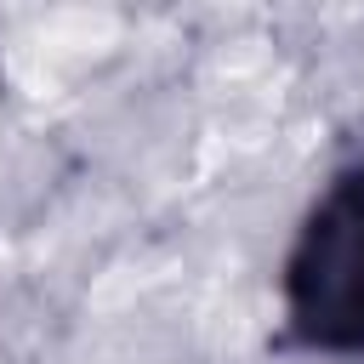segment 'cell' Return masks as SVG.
I'll return each instance as SVG.
<instances>
[{"label":"cell","mask_w":364,"mask_h":364,"mask_svg":"<svg viewBox=\"0 0 364 364\" xmlns=\"http://www.w3.org/2000/svg\"><path fill=\"white\" fill-rule=\"evenodd\" d=\"M284 330L313 353H364V159L296 228L284 256Z\"/></svg>","instance_id":"cell-1"}]
</instances>
